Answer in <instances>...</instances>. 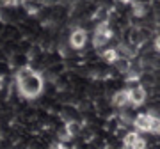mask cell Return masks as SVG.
I'll return each instance as SVG.
<instances>
[{"instance_id": "cell-7", "label": "cell", "mask_w": 160, "mask_h": 149, "mask_svg": "<svg viewBox=\"0 0 160 149\" xmlns=\"http://www.w3.org/2000/svg\"><path fill=\"white\" fill-rule=\"evenodd\" d=\"M20 6H22V11H25L30 16H38L39 11L43 9L41 2H38V0H20Z\"/></svg>"}, {"instance_id": "cell-3", "label": "cell", "mask_w": 160, "mask_h": 149, "mask_svg": "<svg viewBox=\"0 0 160 149\" xmlns=\"http://www.w3.org/2000/svg\"><path fill=\"white\" fill-rule=\"evenodd\" d=\"M87 45V32L86 29H73L69 34V46L73 50H82Z\"/></svg>"}, {"instance_id": "cell-11", "label": "cell", "mask_w": 160, "mask_h": 149, "mask_svg": "<svg viewBox=\"0 0 160 149\" xmlns=\"http://www.w3.org/2000/svg\"><path fill=\"white\" fill-rule=\"evenodd\" d=\"M20 0H0V7H18Z\"/></svg>"}, {"instance_id": "cell-12", "label": "cell", "mask_w": 160, "mask_h": 149, "mask_svg": "<svg viewBox=\"0 0 160 149\" xmlns=\"http://www.w3.org/2000/svg\"><path fill=\"white\" fill-rule=\"evenodd\" d=\"M50 149H68V147H66V144H64V142H59V140H57V142H53L50 146Z\"/></svg>"}, {"instance_id": "cell-5", "label": "cell", "mask_w": 160, "mask_h": 149, "mask_svg": "<svg viewBox=\"0 0 160 149\" xmlns=\"http://www.w3.org/2000/svg\"><path fill=\"white\" fill-rule=\"evenodd\" d=\"M128 94H130V105H133V107L142 105L144 101H146V98H148V91H146L141 84L135 85V87H130V89H128Z\"/></svg>"}, {"instance_id": "cell-10", "label": "cell", "mask_w": 160, "mask_h": 149, "mask_svg": "<svg viewBox=\"0 0 160 149\" xmlns=\"http://www.w3.org/2000/svg\"><path fill=\"white\" fill-rule=\"evenodd\" d=\"M25 60H27V57H25V53H12V59L11 62L16 66V68H22V66H27L25 64Z\"/></svg>"}, {"instance_id": "cell-1", "label": "cell", "mask_w": 160, "mask_h": 149, "mask_svg": "<svg viewBox=\"0 0 160 149\" xmlns=\"http://www.w3.org/2000/svg\"><path fill=\"white\" fill-rule=\"evenodd\" d=\"M14 82H16L18 92H20L23 98H27V99L38 98L41 92H43V89H45L43 76H41L34 68H30V66H22V68H18L16 74H14Z\"/></svg>"}, {"instance_id": "cell-2", "label": "cell", "mask_w": 160, "mask_h": 149, "mask_svg": "<svg viewBox=\"0 0 160 149\" xmlns=\"http://www.w3.org/2000/svg\"><path fill=\"white\" fill-rule=\"evenodd\" d=\"M121 149H146V138L137 132H128L123 137V147Z\"/></svg>"}, {"instance_id": "cell-9", "label": "cell", "mask_w": 160, "mask_h": 149, "mask_svg": "<svg viewBox=\"0 0 160 149\" xmlns=\"http://www.w3.org/2000/svg\"><path fill=\"white\" fill-rule=\"evenodd\" d=\"M80 130H82V126H80V123L77 119H75V121H68V123L64 124V132L68 133L71 138L77 137V135L80 133Z\"/></svg>"}, {"instance_id": "cell-8", "label": "cell", "mask_w": 160, "mask_h": 149, "mask_svg": "<svg viewBox=\"0 0 160 149\" xmlns=\"http://www.w3.org/2000/svg\"><path fill=\"white\" fill-rule=\"evenodd\" d=\"M119 57L118 55V50L114 46H107V48H102L100 50V59H102L105 64H114V60Z\"/></svg>"}, {"instance_id": "cell-4", "label": "cell", "mask_w": 160, "mask_h": 149, "mask_svg": "<svg viewBox=\"0 0 160 149\" xmlns=\"http://www.w3.org/2000/svg\"><path fill=\"white\" fill-rule=\"evenodd\" d=\"M151 123H153V114L151 112H144L133 117V126L137 132H151Z\"/></svg>"}, {"instance_id": "cell-13", "label": "cell", "mask_w": 160, "mask_h": 149, "mask_svg": "<svg viewBox=\"0 0 160 149\" xmlns=\"http://www.w3.org/2000/svg\"><path fill=\"white\" fill-rule=\"evenodd\" d=\"M155 52L160 53V34L155 37Z\"/></svg>"}, {"instance_id": "cell-6", "label": "cell", "mask_w": 160, "mask_h": 149, "mask_svg": "<svg viewBox=\"0 0 160 149\" xmlns=\"http://www.w3.org/2000/svg\"><path fill=\"white\" fill-rule=\"evenodd\" d=\"M112 107L116 108H126L130 107V94H128V89H119L112 94Z\"/></svg>"}]
</instances>
